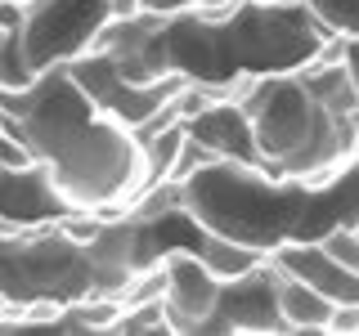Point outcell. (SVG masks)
<instances>
[{"label": "cell", "mask_w": 359, "mask_h": 336, "mask_svg": "<svg viewBox=\"0 0 359 336\" xmlns=\"http://www.w3.org/2000/svg\"><path fill=\"white\" fill-rule=\"evenodd\" d=\"M269 260L283 269V274L310 283L314 291H323L332 305H341V300H359V274L351 265L337 260L323 242H283Z\"/></svg>", "instance_id": "cell-9"}, {"label": "cell", "mask_w": 359, "mask_h": 336, "mask_svg": "<svg viewBox=\"0 0 359 336\" xmlns=\"http://www.w3.org/2000/svg\"><path fill=\"white\" fill-rule=\"evenodd\" d=\"M323 246H328L341 265H351L355 274H359V229H337V233L323 238Z\"/></svg>", "instance_id": "cell-17"}, {"label": "cell", "mask_w": 359, "mask_h": 336, "mask_svg": "<svg viewBox=\"0 0 359 336\" xmlns=\"http://www.w3.org/2000/svg\"><path fill=\"white\" fill-rule=\"evenodd\" d=\"M341 63H346V72H351V81H355V90H359V36H355V41H346Z\"/></svg>", "instance_id": "cell-20"}, {"label": "cell", "mask_w": 359, "mask_h": 336, "mask_svg": "<svg viewBox=\"0 0 359 336\" xmlns=\"http://www.w3.org/2000/svg\"><path fill=\"white\" fill-rule=\"evenodd\" d=\"M220 31V54L229 63V76L238 72H301L332 31L310 14L306 0H274V5H247L229 22H216Z\"/></svg>", "instance_id": "cell-3"}, {"label": "cell", "mask_w": 359, "mask_h": 336, "mask_svg": "<svg viewBox=\"0 0 359 336\" xmlns=\"http://www.w3.org/2000/svg\"><path fill=\"white\" fill-rule=\"evenodd\" d=\"M112 18H126V14H140V0H108Z\"/></svg>", "instance_id": "cell-21"}, {"label": "cell", "mask_w": 359, "mask_h": 336, "mask_svg": "<svg viewBox=\"0 0 359 336\" xmlns=\"http://www.w3.org/2000/svg\"><path fill=\"white\" fill-rule=\"evenodd\" d=\"M112 18L108 0H32L22 9V50L36 72L90 54L99 27Z\"/></svg>", "instance_id": "cell-5"}, {"label": "cell", "mask_w": 359, "mask_h": 336, "mask_svg": "<svg viewBox=\"0 0 359 336\" xmlns=\"http://www.w3.org/2000/svg\"><path fill=\"white\" fill-rule=\"evenodd\" d=\"M278 309H283L287 332H328L332 300L323 296V291H314L310 283H301V278H292V274L278 269Z\"/></svg>", "instance_id": "cell-12"}, {"label": "cell", "mask_w": 359, "mask_h": 336, "mask_svg": "<svg viewBox=\"0 0 359 336\" xmlns=\"http://www.w3.org/2000/svg\"><path fill=\"white\" fill-rule=\"evenodd\" d=\"M310 14L341 41H355L359 36V0H306Z\"/></svg>", "instance_id": "cell-15"}, {"label": "cell", "mask_w": 359, "mask_h": 336, "mask_svg": "<svg viewBox=\"0 0 359 336\" xmlns=\"http://www.w3.org/2000/svg\"><path fill=\"white\" fill-rule=\"evenodd\" d=\"M67 211H76L59 188H54L45 162L27 171H0V220L9 224H59Z\"/></svg>", "instance_id": "cell-8"}, {"label": "cell", "mask_w": 359, "mask_h": 336, "mask_svg": "<svg viewBox=\"0 0 359 336\" xmlns=\"http://www.w3.org/2000/svg\"><path fill=\"white\" fill-rule=\"evenodd\" d=\"M5 309H9V305H5V291H0V314H5Z\"/></svg>", "instance_id": "cell-23"}, {"label": "cell", "mask_w": 359, "mask_h": 336, "mask_svg": "<svg viewBox=\"0 0 359 336\" xmlns=\"http://www.w3.org/2000/svg\"><path fill=\"white\" fill-rule=\"evenodd\" d=\"M184 188V206L202 229L247 242L265 255H274L283 242L297 238L310 197V184L301 179H278L243 162H211L198 175H189Z\"/></svg>", "instance_id": "cell-1"}, {"label": "cell", "mask_w": 359, "mask_h": 336, "mask_svg": "<svg viewBox=\"0 0 359 336\" xmlns=\"http://www.w3.org/2000/svg\"><path fill=\"white\" fill-rule=\"evenodd\" d=\"M162 265H166L162 305H166V318H171V332H202L211 323V314H216V305H220V278L211 274L189 246L166 251Z\"/></svg>", "instance_id": "cell-7"}, {"label": "cell", "mask_w": 359, "mask_h": 336, "mask_svg": "<svg viewBox=\"0 0 359 336\" xmlns=\"http://www.w3.org/2000/svg\"><path fill=\"white\" fill-rule=\"evenodd\" d=\"M202 0H140V9H153V14H166V18H175V14H189V9H198Z\"/></svg>", "instance_id": "cell-19"}, {"label": "cell", "mask_w": 359, "mask_h": 336, "mask_svg": "<svg viewBox=\"0 0 359 336\" xmlns=\"http://www.w3.org/2000/svg\"><path fill=\"white\" fill-rule=\"evenodd\" d=\"M5 31H9V27H0V41H5Z\"/></svg>", "instance_id": "cell-24"}, {"label": "cell", "mask_w": 359, "mask_h": 336, "mask_svg": "<svg viewBox=\"0 0 359 336\" xmlns=\"http://www.w3.org/2000/svg\"><path fill=\"white\" fill-rule=\"evenodd\" d=\"M184 139H189V121L180 117V121H171V126H162L153 139L140 144V148H144V179H149V188L162 184V179H171L175 162H180V148H184Z\"/></svg>", "instance_id": "cell-13"}, {"label": "cell", "mask_w": 359, "mask_h": 336, "mask_svg": "<svg viewBox=\"0 0 359 336\" xmlns=\"http://www.w3.org/2000/svg\"><path fill=\"white\" fill-rule=\"evenodd\" d=\"M189 251H194L198 260L220 278V283H233V278L252 274V269H261V265L269 260L265 251H256V246H247V242H233V238H220V233L202 229V224H198L194 246H189Z\"/></svg>", "instance_id": "cell-11"}, {"label": "cell", "mask_w": 359, "mask_h": 336, "mask_svg": "<svg viewBox=\"0 0 359 336\" xmlns=\"http://www.w3.org/2000/svg\"><path fill=\"white\" fill-rule=\"evenodd\" d=\"M22 27V22H18ZM18 27H9L5 31V41H0V90L5 94H18V90H27V85H36V67H32L27 59V50H22V31Z\"/></svg>", "instance_id": "cell-14"}, {"label": "cell", "mask_w": 359, "mask_h": 336, "mask_svg": "<svg viewBox=\"0 0 359 336\" xmlns=\"http://www.w3.org/2000/svg\"><path fill=\"white\" fill-rule=\"evenodd\" d=\"M233 104H243V112L252 117L261 166H274L278 157H287L314 130V121H319V112H323L297 72L256 76V85L247 90L243 99H233Z\"/></svg>", "instance_id": "cell-4"}, {"label": "cell", "mask_w": 359, "mask_h": 336, "mask_svg": "<svg viewBox=\"0 0 359 336\" xmlns=\"http://www.w3.org/2000/svg\"><path fill=\"white\" fill-rule=\"evenodd\" d=\"M54 188L76 211H108L121 216L135 197L149 188L144 179V148L121 121L95 117L63 144L54 157H45Z\"/></svg>", "instance_id": "cell-2"}, {"label": "cell", "mask_w": 359, "mask_h": 336, "mask_svg": "<svg viewBox=\"0 0 359 336\" xmlns=\"http://www.w3.org/2000/svg\"><path fill=\"white\" fill-rule=\"evenodd\" d=\"M202 332H287L278 309V269L265 260L261 269L220 283V305Z\"/></svg>", "instance_id": "cell-6"}, {"label": "cell", "mask_w": 359, "mask_h": 336, "mask_svg": "<svg viewBox=\"0 0 359 336\" xmlns=\"http://www.w3.org/2000/svg\"><path fill=\"white\" fill-rule=\"evenodd\" d=\"M112 332H121V336H135V332H171V318H166L162 300H149V305H121Z\"/></svg>", "instance_id": "cell-16"}, {"label": "cell", "mask_w": 359, "mask_h": 336, "mask_svg": "<svg viewBox=\"0 0 359 336\" xmlns=\"http://www.w3.org/2000/svg\"><path fill=\"white\" fill-rule=\"evenodd\" d=\"M189 134H194L198 144H207L220 162L261 166V148H256L252 117H247L243 104H233V99H220V104H211L207 112H198V117L189 121Z\"/></svg>", "instance_id": "cell-10"}, {"label": "cell", "mask_w": 359, "mask_h": 336, "mask_svg": "<svg viewBox=\"0 0 359 336\" xmlns=\"http://www.w3.org/2000/svg\"><path fill=\"white\" fill-rule=\"evenodd\" d=\"M5 5H18V9H27V5H32V0H5Z\"/></svg>", "instance_id": "cell-22"}, {"label": "cell", "mask_w": 359, "mask_h": 336, "mask_svg": "<svg viewBox=\"0 0 359 336\" xmlns=\"http://www.w3.org/2000/svg\"><path fill=\"white\" fill-rule=\"evenodd\" d=\"M328 332H332V336H355V332H359V300H341V305H332Z\"/></svg>", "instance_id": "cell-18"}]
</instances>
